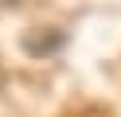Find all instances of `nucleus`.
I'll return each mask as SVG.
<instances>
[{"mask_svg": "<svg viewBox=\"0 0 121 117\" xmlns=\"http://www.w3.org/2000/svg\"><path fill=\"white\" fill-rule=\"evenodd\" d=\"M0 86H4V62H0Z\"/></svg>", "mask_w": 121, "mask_h": 117, "instance_id": "1", "label": "nucleus"}]
</instances>
